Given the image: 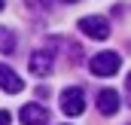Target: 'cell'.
<instances>
[{"instance_id": "1", "label": "cell", "mask_w": 131, "mask_h": 125, "mask_svg": "<svg viewBox=\"0 0 131 125\" xmlns=\"http://www.w3.org/2000/svg\"><path fill=\"white\" fill-rule=\"evenodd\" d=\"M89 67H92L95 76H113V73L122 67V58H119V52H98V55L89 61Z\"/></svg>"}, {"instance_id": "2", "label": "cell", "mask_w": 131, "mask_h": 125, "mask_svg": "<svg viewBox=\"0 0 131 125\" xmlns=\"http://www.w3.org/2000/svg\"><path fill=\"white\" fill-rule=\"evenodd\" d=\"M82 110H85V92L76 89V86L64 89V92H61V113H67V116H79Z\"/></svg>"}, {"instance_id": "3", "label": "cell", "mask_w": 131, "mask_h": 125, "mask_svg": "<svg viewBox=\"0 0 131 125\" xmlns=\"http://www.w3.org/2000/svg\"><path fill=\"white\" fill-rule=\"evenodd\" d=\"M79 31L85 37H95V40H107L110 37V22L101 18V15H85V18H79Z\"/></svg>"}, {"instance_id": "4", "label": "cell", "mask_w": 131, "mask_h": 125, "mask_svg": "<svg viewBox=\"0 0 131 125\" xmlns=\"http://www.w3.org/2000/svg\"><path fill=\"white\" fill-rule=\"evenodd\" d=\"M0 89L9 92V95H18L21 89H25V79H21L9 64H3V61H0Z\"/></svg>"}, {"instance_id": "5", "label": "cell", "mask_w": 131, "mask_h": 125, "mask_svg": "<svg viewBox=\"0 0 131 125\" xmlns=\"http://www.w3.org/2000/svg\"><path fill=\"white\" fill-rule=\"evenodd\" d=\"M18 119H21L25 125H46L49 122V110L40 107V104H25L21 113H18Z\"/></svg>"}, {"instance_id": "6", "label": "cell", "mask_w": 131, "mask_h": 125, "mask_svg": "<svg viewBox=\"0 0 131 125\" xmlns=\"http://www.w3.org/2000/svg\"><path fill=\"white\" fill-rule=\"evenodd\" d=\"M34 76H49L52 73V67H55V58H52V52H34L31 61H28Z\"/></svg>"}, {"instance_id": "7", "label": "cell", "mask_w": 131, "mask_h": 125, "mask_svg": "<svg viewBox=\"0 0 131 125\" xmlns=\"http://www.w3.org/2000/svg\"><path fill=\"white\" fill-rule=\"evenodd\" d=\"M98 110L107 113V116H113V113L119 110V95L113 92V89H101L98 92Z\"/></svg>"}, {"instance_id": "8", "label": "cell", "mask_w": 131, "mask_h": 125, "mask_svg": "<svg viewBox=\"0 0 131 125\" xmlns=\"http://www.w3.org/2000/svg\"><path fill=\"white\" fill-rule=\"evenodd\" d=\"M12 49H15V37H12V31L0 28V52H3V55H9Z\"/></svg>"}, {"instance_id": "9", "label": "cell", "mask_w": 131, "mask_h": 125, "mask_svg": "<svg viewBox=\"0 0 131 125\" xmlns=\"http://www.w3.org/2000/svg\"><path fill=\"white\" fill-rule=\"evenodd\" d=\"M25 3H28V6H34V9H40V12L52 6V0H25Z\"/></svg>"}, {"instance_id": "10", "label": "cell", "mask_w": 131, "mask_h": 125, "mask_svg": "<svg viewBox=\"0 0 131 125\" xmlns=\"http://www.w3.org/2000/svg\"><path fill=\"white\" fill-rule=\"evenodd\" d=\"M12 122V113L9 110H0V125H9Z\"/></svg>"}, {"instance_id": "11", "label": "cell", "mask_w": 131, "mask_h": 125, "mask_svg": "<svg viewBox=\"0 0 131 125\" xmlns=\"http://www.w3.org/2000/svg\"><path fill=\"white\" fill-rule=\"evenodd\" d=\"M3 6H6V3H3V0H0V9H3Z\"/></svg>"}, {"instance_id": "12", "label": "cell", "mask_w": 131, "mask_h": 125, "mask_svg": "<svg viewBox=\"0 0 131 125\" xmlns=\"http://www.w3.org/2000/svg\"><path fill=\"white\" fill-rule=\"evenodd\" d=\"M64 3H76V0H64Z\"/></svg>"}]
</instances>
